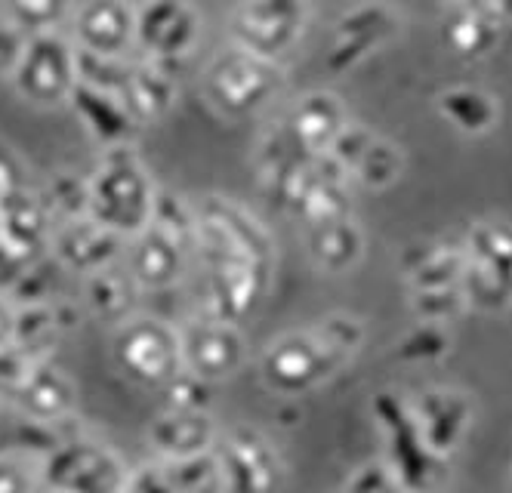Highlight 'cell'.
<instances>
[{"instance_id": "1", "label": "cell", "mask_w": 512, "mask_h": 493, "mask_svg": "<svg viewBox=\"0 0 512 493\" xmlns=\"http://www.w3.org/2000/svg\"><path fill=\"white\" fill-rule=\"evenodd\" d=\"M192 262L201 269L204 312L241 324L272 287L275 238L244 204L210 195L195 204Z\"/></svg>"}, {"instance_id": "2", "label": "cell", "mask_w": 512, "mask_h": 493, "mask_svg": "<svg viewBox=\"0 0 512 493\" xmlns=\"http://www.w3.org/2000/svg\"><path fill=\"white\" fill-rule=\"evenodd\" d=\"M195 247V204L167 188H158L155 213L124 241L121 269L136 290L161 293L186 281Z\"/></svg>"}, {"instance_id": "3", "label": "cell", "mask_w": 512, "mask_h": 493, "mask_svg": "<svg viewBox=\"0 0 512 493\" xmlns=\"http://www.w3.org/2000/svg\"><path fill=\"white\" fill-rule=\"evenodd\" d=\"M158 182L145 167L136 142L102 148L96 167L87 176V216L105 229L130 238L155 213Z\"/></svg>"}, {"instance_id": "4", "label": "cell", "mask_w": 512, "mask_h": 493, "mask_svg": "<svg viewBox=\"0 0 512 493\" xmlns=\"http://www.w3.org/2000/svg\"><path fill=\"white\" fill-rule=\"evenodd\" d=\"M287 71L278 59L260 56L247 47L226 44L201 71V93L210 111L223 121H247L281 99Z\"/></svg>"}, {"instance_id": "5", "label": "cell", "mask_w": 512, "mask_h": 493, "mask_svg": "<svg viewBox=\"0 0 512 493\" xmlns=\"http://www.w3.org/2000/svg\"><path fill=\"white\" fill-rule=\"evenodd\" d=\"M349 358L352 355L331 343L327 333L315 324L309 330H290L269 339L256 358V373H260L266 392L284 401H297L300 395L324 386Z\"/></svg>"}, {"instance_id": "6", "label": "cell", "mask_w": 512, "mask_h": 493, "mask_svg": "<svg viewBox=\"0 0 512 493\" xmlns=\"http://www.w3.org/2000/svg\"><path fill=\"white\" fill-rule=\"evenodd\" d=\"M10 84L28 105L62 108L81 84V50L62 28L28 34Z\"/></svg>"}, {"instance_id": "7", "label": "cell", "mask_w": 512, "mask_h": 493, "mask_svg": "<svg viewBox=\"0 0 512 493\" xmlns=\"http://www.w3.org/2000/svg\"><path fill=\"white\" fill-rule=\"evenodd\" d=\"M112 355L118 370L145 389H164L182 370L179 358V327L158 315L130 312L115 324Z\"/></svg>"}, {"instance_id": "8", "label": "cell", "mask_w": 512, "mask_h": 493, "mask_svg": "<svg viewBox=\"0 0 512 493\" xmlns=\"http://www.w3.org/2000/svg\"><path fill=\"white\" fill-rule=\"evenodd\" d=\"M130 466L118 457L112 447L102 441L71 432L50 453L38 460L41 490H68V493H102V490H124Z\"/></svg>"}, {"instance_id": "9", "label": "cell", "mask_w": 512, "mask_h": 493, "mask_svg": "<svg viewBox=\"0 0 512 493\" xmlns=\"http://www.w3.org/2000/svg\"><path fill=\"white\" fill-rule=\"evenodd\" d=\"M133 53L179 68L204 37V19L192 0H130Z\"/></svg>"}, {"instance_id": "10", "label": "cell", "mask_w": 512, "mask_h": 493, "mask_svg": "<svg viewBox=\"0 0 512 493\" xmlns=\"http://www.w3.org/2000/svg\"><path fill=\"white\" fill-rule=\"evenodd\" d=\"M309 19V0H238L229 19V41L281 62L306 37Z\"/></svg>"}, {"instance_id": "11", "label": "cell", "mask_w": 512, "mask_h": 493, "mask_svg": "<svg viewBox=\"0 0 512 493\" xmlns=\"http://www.w3.org/2000/svg\"><path fill=\"white\" fill-rule=\"evenodd\" d=\"M247 339L238 321L216 318L210 312L179 327V358L189 370L207 383H226L247 364Z\"/></svg>"}, {"instance_id": "12", "label": "cell", "mask_w": 512, "mask_h": 493, "mask_svg": "<svg viewBox=\"0 0 512 493\" xmlns=\"http://www.w3.org/2000/svg\"><path fill=\"white\" fill-rule=\"evenodd\" d=\"M213 457L223 475V490H275L284 481V460L278 447L256 426L219 432Z\"/></svg>"}, {"instance_id": "13", "label": "cell", "mask_w": 512, "mask_h": 493, "mask_svg": "<svg viewBox=\"0 0 512 493\" xmlns=\"http://www.w3.org/2000/svg\"><path fill=\"white\" fill-rule=\"evenodd\" d=\"M124 241L118 232L105 229L93 216H75V219H59L50 232L47 256L59 265L62 272L71 275H90L108 265H118L124 253Z\"/></svg>"}, {"instance_id": "14", "label": "cell", "mask_w": 512, "mask_h": 493, "mask_svg": "<svg viewBox=\"0 0 512 493\" xmlns=\"http://www.w3.org/2000/svg\"><path fill=\"white\" fill-rule=\"evenodd\" d=\"M53 225L56 219L41 195V188H28L25 182H16L4 207V219H0V259L19 265L34 256H44Z\"/></svg>"}, {"instance_id": "15", "label": "cell", "mask_w": 512, "mask_h": 493, "mask_svg": "<svg viewBox=\"0 0 512 493\" xmlns=\"http://www.w3.org/2000/svg\"><path fill=\"white\" fill-rule=\"evenodd\" d=\"M68 37L90 56H133V7L130 0H81L71 10Z\"/></svg>"}, {"instance_id": "16", "label": "cell", "mask_w": 512, "mask_h": 493, "mask_svg": "<svg viewBox=\"0 0 512 493\" xmlns=\"http://www.w3.org/2000/svg\"><path fill=\"white\" fill-rule=\"evenodd\" d=\"M115 93L121 96V102L127 105V111L139 127H155L179 102L176 68L155 62V59H142V56L130 59L127 56Z\"/></svg>"}, {"instance_id": "17", "label": "cell", "mask_w": 512, "mask_h": 493, "mask_svg": "<svg viewBox=\"0 0 512 493\" xmlns=\"http://www.w3.org/2000/svg\"><path fill=\"white\" fill-rule=\"evenodd\" d=\"M7 407L41 423H65L78 410V386L53 358H34Z\"/></svg>"}, {"instance_id": "18", "label": "cell", "mask_w": 512, "mask_h": 493, "mask_svg": "<svg viewBox=\"0 0 512 493\" xmlns=\"http://www.w3.org/2000/svg\"><path fill=\"white\" fill-rule=\"evenodd\" d=\"M346 108L334 93L312 90L287 108L278 130L300 155H327V148L346 127Z\"/></svg>"}, {"instance_id": "19", "label": "cell", "mask_w": 512, "mask_h": 493, "mask_svg": "<svg viewBox=\"0 0 512 493\" xmlns=\"http://www.w3.org/2000/svg\"><path fill=\"white\" fill-rule=\"evenodd\" d=\"M398 19L386 4H358L349 13L337 19V34H334V47L327 53L324 65L331 74H343L355 68L364 56H371L386 37L395 31Z\"/></svg>"}, {"instance_id": "20", "label": "cell", "mask_w": 512, "mask_h": 493, "mask_svg": "<svg viewBox=\"0 0 512 493\" xmlns=\"http://www.w3.org/2000/svg\"><path fill=\"white\" fill-rule=\"evenodd\" d=\"M68 108L75 111L78 121L84 124V130L90 133V139L99 148H112V145H130L139 136V124L133 121V115L127 111V105L121 102L118 93L93 87L87 81H81L68 99Z\"/></svg>"}, {"instance_id": "21", "label": "cell", "mask_w": 512, "mask_h": 493, "mask_svg": "<svg viewBox=\"0 0 512 493\" xmlns=\"http://www.w3.org/2000/svg\"><path fill=\"white\" fill-rule=\"evenodd\" d=\"M216 438H219V426L210 416V410L164 407L149 426L152 453L161 460H179V457L207 453V450H213Z\"/></svg>"}, {"instance_id": "22", "label": "cell", "mask_w": 512, "mask_h": 493, "mask_svg": "<svg viewBox=\"0 0 512 493\" xmlns=\"http://www.w3.org/2000/svg\"><path fill=\"white\" fill-rule=\"evenodd\" d=\"M306 229V250L309 259L318 265L321 272H349L352 265L361 259L364 250V235L352 222V216H340V219H327V222H315V225H303Z\"/></svg>"}, {"instance_id": "23", "label": "cell", "mask_w": 512, "mask_h": 493, "mask_svg": "<svg viewBox=\"0 0 512 493\" xmlns=\"http://www.w3.org/2000/svg\"><path fill=\"white\" fill-rule=\"evenodd\" d=\"M414 423L420 432L423 447L438 457V453H448L466 423V401L457 395H445V392H429L414 413Z\"/></svg>"}, {"instance_id": "24", "label": "cell", "mask_w": 512, "mask_h": 493, "mask_svg": "<svg viewBox=\"0 0 512 493\" xmlns=\"http://www.w3.org/2000/svg\"><path fill=\"white\" fill-rule=\"evenodd\" d=\"M81 281H84V312L93 315L96 321L121 324L133 312L136 284L121 269V262L99 272H90Z\"/></svg>"}, {"instance_id": "25", "label": "cell", "mask_w": 512, "mask_h": 493, "mask_svg": "<svg viewBox=\"0 0 512 493\" xmlns=\"http://www.w3.org/2000/svg\"><path fill=\"white\" fill-rule=\"evenodd\" d=\"M65 336L53 299L50 302H34V306H16L13 321V346H19L31 358H50L56 343Z\"/></svg>"}, {"instance_id": "26", "label": "cell", "mask_w": 512, "mask_h": 493, "mask_svg": "<svg viewBox=\"0 0 512 493\" xmlns=\"http://www.w3.org/2000/svg\"><path fill=\"white\" fill-rule=\"evenodd\" d=\"M158 475H161V490L164 493H207V490H223V475H219L213 450L195 453V457H179V460H161Z\"/></svg>"}, {"instance_id": "27", "label": "cell", "mask_w": 512, "mask_h": 493, "mask_svg": "<svg viewBox=\"0 0 512 493\" xmlns=\"http://www.w3.org/2000/svg\"><path fill=\"white\" fill-rule=\"evenodd\" d=\"M448 44L463 53V56H479L485 53L497 37H500V19L494 13H488L485 7L472 4V0H466V7L448 22Z\"/></svg>"}, {"instance_id": "28", "label": "cell", "mask_w": 512, "mask_h": 493, "mask_svg": "<svg viewBox=\"0 0 512 493\" xmlns=\"http://www.w3.org/2000/svg\"><path fill=\"white\" fill-rule=\"evenodd\" d=\"M59 265L44 253L34 256L28 262H19L16 272L10 278V284L4 287V293L16 302V306H34V302H50L56 293V278H59Z\"/></svg>"}, {"instance_id": "29", "label": "cell", "mask_w": 512, "mask_h": 493, "mask_svg": "<svg viewBox=\"0 0 512 493\" xmlns=\"http://www.w3.org/2000/svg\"><path fill=\"white\" fill-rule=\"evenodd\" d=\"M463 265L466 259L460 253L442 247H414L405 253V269L417 290L454 284L463 272Z\"/></svg>"}, {"instance_id": "30", "label": "cell", "mask_w": 512, "mask_h": 493, "mask_svg": "<svg viewBox=\"0 0 512 493\" xmlns=\"http://www.w3.org/2000/svg\"><path fill=\"white\" fill-rule=\"evenodd\" d=\"M78 0H4V16L28 34L65 28Z\"/></svg>"}, {"instance_id": "31", "label": "cell", "mask_w": 512, "mask_h": 493, "mask_svg": "<svg viewBox=\"0 0 512 493\" xmlns=\"http://www.w3.org/2000/svg\"><path fill=\"white\" fill-rule=\"evenodd\" d=\"M398 173H401V151L392 142L374 136L368 148L361 151V158L355 161L349 176H355L368 188H386L398 179Z\"/></svg>"}, {"instance_id": "32", "label": "cell", "mask_w": 512, "mask_h": 493, "mask_svg": "<svg viewBox=\"0 0 512 493\" xmlns=\"http://www.w3.org/2000/svg\"><path fill=\"white\" fill-rule=\"evenodd\" d=\"M41 195H44L56 222L87 216V176H78L71 170H59L47 179Z\"/></svg>"}, {"instance_id": "33", "label": "cell", "mask_w": 512, "mask_h": 493, "mask_svg": "<svg viewBox=\"0 0 512 493\" xmlns=\"http://www.w3.org/2000/svg\"><path fill=\"white\" fill-rule=\"evenodd\" d=\"M442 111L460 127L469 133H479L488 130L497 118L494 105L488 102V96L475 93V90H451L442 96Z\"/></svg>"}, {"instance_id": "34", "label": "cell", "mask_w": 512, "mask_h": 493, "mask_svg": "<svg viewBox=\"0 0 512 493\" xmlns=\"http://www.w3.org/2000/svg\"><path fill=\"white\" fill-rule=\"evenodd\" d=\"M460 278H463L466 293L479 302V306H488V309L503 306L512 293V275H503V272L491 269V265L475 262V259L463 265Z\"/></svg>"}, {"instance_id": "35", "label": "cell", "mask_w": 512, "mask_h": 493, "mask_svg": "<svg viewBox=\"0 0 512 493\" xmlns=\"http://www.w3.org/2000/svg\"><path fill=\"white\" fill-rule=\"evenodd\" d=\"M472 256L475 262H485L491 269L512 275V235L506 229H494V225H479L472 232Z\"/></svg>"}, {"instance_id": "36", "label": "cell", "mask_w": 512, "mask_h": 493, "mask_svg": "<svg viewBox=\"0 0 512 493\" xmlns=\"http://www.w3.org/2000/svg\"><path fill=\"white\" fill-rule=\"evenodd\" d=\"M213 383H207V379L189 373V370H179L170 383L161 389L164 392V401L167 407H179V410H210V395Z\"/></svg>"}, {"instance_id": "37", "label": "cell", "mask_w": 512, "mask_h": 493, "mask_svg": "<svg viewBox=\"0 0 512 493\" xmlns=\"http://www.w3.org/2000/svg\"><path fill=\"white\" fill-rule=\"evenodd\" d=\"M445 349H448V336H445V330L438 327L435 321H426L423 327L411 330L405 339H401L398 358H401V361H429V358H438Z\"/></svg>"}, {"instance_id": "38", "label": "cell", "mask_w": 512, "mask_h": 493, "mask_svg": "<svg viewBox=\"0 0 512 493\" xmlns=\"http://www.w3.org/2000/svg\"><path fill=\"white\" fill-rule=\"evenodd\" d=\"M41 490L38 460L22 457V453H4L0 457V493H28Z\"/></svg>"}, {"instance_id": "39", "label": "cell", "mask_w": 512, "mask_h": 493, "mask_svg": "<svg viewBox=\"0 0 512 493\" xmlns=\"http://www.w3.org/2000/svg\"><path fill=\"white\" fill-rule=\"evenodd\" d=\"M460 306H463V293L454 284L417 290V299H414V312L423 321H435V324L445 321L448 315H454Z\"/></svg>"}, {"instance_id": "40", "label": "cell", "mask_w": 512, "mask_h": 493, "mask_svg": "<svg viewBox=\"0 0 512 493\" xmlns=\"http://www.w3.org/2000/svg\"><path fill=\"white\" fill-rule=\"evenodd\" d=\"M374 139V133L371 130H364V127H358V124H352V121H346V127L337 133V139L331 142V148H327V155H331L346 173H352V167H355V161L361 158V151L368 148V142Z\"/></svg>"}, {"instance_id": "41", "label": "cell", "mask_w": 512, "mask_h": 493, "mask_svg": "<svg viewBox=\"0 0 512 493\" xmlns=\"http://www.w3.org/2000/svg\"><path fill=\"white\" fill-rule=\"evenodd\" d=\"M31 355H25L19 346H0V401L4 404H10L13 401V395H16V389H19V383H22V376L28 373V367H31Z\"/></svg>"}, {"instance_id": "42", "label": "cell", "mask_w": 512, "mask_h": 493, "mask_svg": "<svg viewBox=\"0 0 512 493\" xmlns=\"http://www.w3.org/2000/svg\"><path fill=\"white\" fill-rule=\"evenodd\" d=\"M25 44H28V31L19 28L13 19L0 16V78L10 81V74L16 71V65L22 59Z\"/></svg>"}, {"instance_id": "43", "label": "cell", "mask_w": 512, "mask_h": 493, "mask_svg": "<svg viewBox=\"0 0 512 493\" xmlns=\"http://www.w3.org/2000/svg\"><path fill=\"white\" fill-rule=\"evenodd\" d=\"M346 487L349 490H389V487H398V478L386 466H364L346 481Z\"/></svg>"}, {"instance_id": "44", "label": "cell", "mask_w": 512, "mask_h": 493, "mask_svg": "<svg viewBox=\"0 0 512 493\" xmlns=\"http://www.w3.org/2000/svg\"><path fill=\"white\" fill-rule=\"evenodd\" d=\"M13 321H16V302L0 290V346L13 343Z\"/></svg>"}, {"instance_id": "45", "label": "cell", "mask_w": 512, "mask_h": 493, "mask_svg": "<svg viewBox=\"0 0 512 493\" xmlns=\"http://www.w3.org/2000/svg\"><path fill=\"white\" fill-rule=\"evenodd\" d=\"M19 182L16 176V167L10 164L7 155H0V219H4V207H7V198L13 192V185Z\"/></svg>"}, {"instance_id": "46", "label": "cell", "mask_w": 512, "mask_h": 493, "mask_svg": "<svg viewBox=\"0 0 512 493\" xmlns=\"http://www.w3.org/2000/svg\"><path fill=\"white\" fill-rule=\"evenodd\" d=\"M472 4L485 7V10H488V13H494L497 19H503V16H512V0H472Z\"/></svg>"}, {"instance_id": "47", "label": "cell", "mask_w": 512, "mask_h": 493, "mask_svg": "<svg viewBox=\"0 0 512 493\" xmlns=\"http://www.w3.org/2000/svg\"><path fill=\"white\" fill-rule=\"evenodd\" d=\"M0 407H7V404H4V401H0Z\"/></svg>"}]
</instances>
